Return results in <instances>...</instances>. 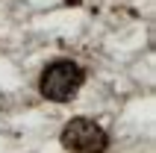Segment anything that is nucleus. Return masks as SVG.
<instances>
[{"label": "nucleus", "instance_id": "1", "mask_svg": "<svg viewBox=\"0 0 156 153\" xmlns=\"http://www.w3.org/2000/svg\"><path fill=\"white\" fill-rule=\"evenodd\" d=\"M83 80H86V74H83V68H80L77 62L56 59V62H50V65L44 68L38 91H41V97H47V100H53V103H65V100H71V97L80 91Z\"/></svg>", "mask_w": 156, "mask_h": 153}, {"label": "nucleus", "instance_id": "2", "mask_svg": "<svg viewBox=\"0 0 156 153\" xmlns=\"http://www.w3.org/2000/svg\"><path fill=\"white\" fill-rule=\"evenodd\" d=\"M59 141L68 153H106L109 147L106 130L88 118H71L62 130Z\"/></svg>", "mask_w": 156, "mask_h": 153}]
</instances>
